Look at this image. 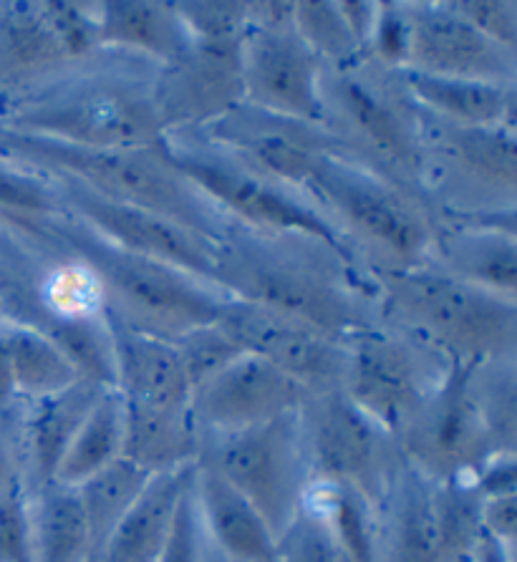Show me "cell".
Returning a JSON list of instances; mask_svg holds the SVG:
<instances>
[{
	"label": "cell",
	"instance_id": "6da1fadb",
	"mask_svg": "<svg viewBox=\"0 0 517 562\" xmlns=\"http://www.w3.org/2000/svg\"><path fill=\"white\" fill-rule=\"evenodd\" d=\"M215 283L235 301L288 315L346 346L384 323L376 280L313 237L231 223L215 245Z\"/></svg>",
	"mask_w": 517,
	"mask_h": 562
},
{
	"label": "cell",
	"instance_id": "f546056e",
	"mask_svg": "<svg viewBox=\"0 0 517 562\" xmlns=\"http://www.w3.org/2000/svg\"><path fill=\"white\" fill-rule=\"evenodd\" d=\"M400 79L409 99L422 112L472 126H515L517 87L439 79L400 68Z\"/></svg>",
	"mask_w": 517,
	"mask_h": 562
},
{
	"label": "cell",
	"instance_id": "ee69618b",
	"mask_svg": "<svg viewBox=\"0 0 517 562\" xmlns=\"http://www.w3.org/2000/svg\"><path fill=\"white\" fill-rule=\"evenodd\" d=\"M452 11L497 46L517 54V3L515 0H449Z\"/></svg>",
	"mask_w": 517,
	"mask_h": 562
},
{
	"label": "cell",
	"instance_id": "74e56055",
	"mask_svg": "<svg viewBox=\"0 0 517 562\" xmlns=\"http://www.w3.org/2000/svg\"><path fill=\"white\" fill-rule=\"evenodd\" d=\"M435 505L442 562H468L482 532V497L470 480L435 482Z\"/></svg>",
	"mask_w": 517,
	"mask_h": 562
},
{
	"label": "cell",
	"instance_id": "8992f818",
	"mask_svg": "<svg viewBox=\"0 0 517 562\" xmlns=\"http://www.w3.org/2000/svg\"><path fill=\"white\" fill-rule=\"evenodd\" d=\"M41 223L94 272L109 318L139 334L177 344L192 330L215 323L223 305L233 301L212 280L114 248L71 215Z\"/></svg>",
	"mask_w": 517,
	"mask_h": 562
},
{
	"label": "cell",
	"instance_id": "484cf974",
	"mask_svg": "<svg viewBox=\"0 0 517 562\" xmlns=\"http://www.w3.org/2000/svg\"><path fill=\"white\" fill-rule=\"evenodd\" d=\"M192 497L202 530L227 562H276L278 538L266 519L205 462L194 467Z\"/></svg>",
	"mask_w": 517,
	"mask_h": 562
},
{
	"label": "cell",
	"instance_id": "f1b7e54d",
	"mask_svg": "<svg viewBox=\"0 0 517 562\" xmlns=\"http://www.w3.org/2000/svg\"><path fill=\"white\" fill-rule=\"evenodd\" d=\"M386 532H381V562H442L435 505V482L402 459L384 502Z\"/></svg>",
	"mask_w": 517,
	"mask_h": 562
},
{
	"label": "cell",
	"instance_id": "60d3db41",
	"mask_svg": "<svg viewBox=\"0 0 517 562\" xmlns=\"http://www.w3.org/2000/svg\"><path fill=\"white\" fill-rule=\"evenodd\" d=\"M276 562H351V558L324 519L313 509L301 507L278 538Z\"/></svg>",
	"mask_w": 517,
	"mask_h": 562
},
{
	"label": "cell",
	"instance_id": "83f0119b",
	"mask_svg": "<svg viewBox=\"0 0 517 562\" xmlns=\"http://www.w3.org/2000/svg\"><path fill=\"white\" fill-rule=\"evenodd\" d=\"M194 467L151 476L134 507L89 562H157L172 530L175 513L190 490Z\"/></svg>",
	"mask_w": 517,
	"mask_h": 562
},
{
	"label": "cell",
	"instance_id": "7dc6e473",
	"mask_svg": "<svg viewBox=\"0 0 517 562\" xmlns=\"http://www.w3.org/2000/svg\"><path fill=\"white\" fill-rule=\"evenodd\" d=\"M19 482H23L19 441L11 439V434L5 431V424H0V492L11 490Z\"/></svg>",
	"mask_w": 517,
	"mask_h": 562
},
{
	"label": "cell",
	"instance_id": "3957f363",
	"mask_svg": "<svg viewBox=\"0 0 517 562\" xmlns=\"http://www.w3.org/2000/svg\"><path fill=\"white\" fill-rule=\"evenodd\" d=\"M157 64L104 48L44 87L0 99V126L71 147H157L167 136L157 114Z\"/></svg>",
	"mask_w": 517,
	"mask_h": 562
},
{
	"label": "cell",
	"instance_id": "7c38bea8",
	"mask_svg": "<svg viewBox=\"0 0 517 562\" xmlns=\"http://www.w3.org/2000/svg\"><path fill=\"white\" fill-rule=\"evenodd\" d=\"M301 434L311 482L341 484L384 507L402 464L396 439L341 389L311 394L301 406Z\"/></svg>",
	"mask_w": 517,
	"mask_h": 562
},
{
	"label": "cell",
	"instance_id": "b9f144b4",
	"mask_svg": "<svg viewBox=\"0 0 517 562\" xmlns=\"http://www.w3.org/2000/svg\"><path fill=\"white\" fill-rule=\"evenodd\" d=\"M175 348L177 353H180L184 373H188L192 389L207 376H212L215 371L223 369V366L235 361L237 356H243L240 348L235 346V340L220 328L217 321L180 338Z\"/></svg>",
	"mask_w": 517,
	"mask_h": 562
},
{
	"label": "cell",
	"instance_id": "e575fe53",
	"mask_svg": "<svg viewBox=\"0 0 517 562\" xmlns=\"http://www.w3.org/2000/svg\"><path fill=\"white\" fill-rule=\"evenodd\" d=\"M149 480L151 474L122 457L83 482L81 487H76L89 527V560L97 555L101 544L114 532V527L134 507Z\"/></svg>",
	"mask_w": 517,
	"mask_h": 562
},
{
	"label": "cell",
	"instance_id": "f35d334b",
	"mask_svg": "<svg viewBox=\"0 0 517 562\" xmlns=\"http://www.w3.org/2000/svg\"><path fill=\"white\" fill-rule=\"evenodd\" d=\"M66 215L48 175L0 159V217L50 220Z\"/></svg>",
	"mask_w": 517,
	"mask_h": 562
},
{
	"label": "cell",
	"instance_id": "52a82bcc",
	"mask_svg": "<svg viewBox=\"0 0 517 562\" xmlns=\"http://www.w3.org/2000/svg\"><path fill=\"white\" fill-rule=\"evenodd\" d=\"M381 318L449 363L517 359V301L457 280L437 266L376 278Z\"/></svg>",
	"mask_w": 517,
	"mask_h": 562
},
{
	"label": "cell",
	"instance_id": "9c48e42d",
	"mask_svg": "<svg viewBox=\"0 0 517 562\" xmlns=\"http://www.w3.org/2000/svg\"><path fill=\"white\" fill-rule=\"evenodd\" d=\"M422 192L439 223L517 220V126L457 124L422 112Z\"/></svg>",
	"mask_w": 517,
	"mask_h": 562
},
{
	"label": "cell",
	"instance_id": "2e32d148",
	"mask_svg": "<svg viewBox=\"0 0 517 562\" xmlns=\"http://www.w3.org/2000/svg\"><path fill=\"white\" fill-rule=\"evenodd\" d=\"M188 134L299 192L321 159L341 151L324 126L262 112L250 104H237L205 130Z\"/></svg>",
	"mask_w": 517,
	"mask_h": 562
},
{
	"label": "cell",
	"instance_id": "4fadbf2b",
	"mask_svg": "<svg viewBox=\"0 0 517 562\" xmlns=\"http://www.w3.org/2000/svg\"><path fill=\"white\" fill-rule=\"evenodd\" d=\"M449 363L435 348L381 323L351 338L341 391L394 439L442 386Z\"/></svg>",
	"mask_w": 517,
	"mask_h": 562
},
{
	"label": "cell",
	"instance_id": "ba28073f",
	"mask_svg": "<svg viewBox=\"0 0 517 562\" xmlns=\"http://www.w3.org/2000/svg\"><path fill=\"white\" fill-rule=\"evenodd\" d=\"M321 126L334 136L341 155L424 198L422 112L406 93L400 68L374 58L324 66Z\"/></svg>",
	"mask_w": 517,
	"mask_h": 562
},
{
	"label": "cell",
	"instance_id": "5bb4252c",
	"mask_svg": "<svg viewBox=\"0 0 517 562\" xmlns=\"http://www.w3.org/2000/svg\"><path fill=\"white\" fill-rule=\"evenodd\" d=\"M243 104L321 126L324 64L293 29V0H256L240 48Z\"/></svg>",
	"mask_w": 517,
	"mask_h": 562
},
{
	"label": "cell",
	"instance_id": "d590c367",
	"mask_svg": "<svg viewBox=\"0 0 517 562\" xmlns=\"http://www.w3.org/2000/svg\"><path fill=\"white\" fill-rule=\"evenodd\" d=\"M472 398L499 451H515L517 439V359H495L470 371Z\"/></svg>",
	"mask_w": 517,
	"mask_h": 562
},
{
	"label": "cell",
	"instance_id": "30bf717a",
	"mask_svg": "<svg viewBox=\"0 0 517 562\" xmlns=\"http://www.w3.org/2000/svg\"><path fill=\"white\" fill-rule=\"evenodd\" d=\"M165 147L175 167L231 223L270 235L313 237V240L330 245L361 268V262L353 258L336 227L321 215V210L303 192L240 165L231 155L210 147L207 142L192 134L167 136Z\"/></svg>",
	"mask_w": 517,
	"mask_h": 562
},
{
	"label": "cell",
	"instance_id": "f6af8a7d",
	"mask_svg": "<svg viewBox=\"0 0 517 562\" xmlns=\"http://www.w3.org/2000/svg\"><path fill=\"white\" fill-rule=\"evenodd\" d=\"M207 542L210 540L205 530H202L198 507H194V497H192V484H190V490L184 492L180 505H177L172 530H169V538L165 542L162 552H159L157 562H205Z\"/></svg>",
	"mask_w": 517,
	"mask_h": 562
},
{
	"label": "cell",
	"instance_id": "7402d4cb",
	"mask_svg": "<svg viewBox=\"0 0 517 562\" xmlns=\"http://www.w3.org/2000/svg\"><path fill=\"white\" fill-rule=\"evenodd\" d=\"M429 266L517 301V220H445Z\"/></svg>",
	"mask_w": 517,
	"mask_h": 562
},
{
	"label": "cell",
	"instance_id": "603a6c76",
	"mask_svg": "<svg viewBox=\"0 0 517 562\" xmlns=\"http://www.w3.org/2000/svg\"><path fill=\"white\" fill-rule=\"evenodd\" d=\"M104 391L106 389L94 381L79 379L74 386L54 396L19 406L21 431L15 441H19L25 490L36 492L56 482V472L76 431L87 422Z\"/></svg>",
	"mask_w": 517,
	"mask_h": 562
},
{
	"label": "cell",
	"instance_id": "836d02e7",
	"mask_svg": "<svg viewBox=\"0 0 517 562\" xmlns=\"http://www.w3.org/2000/svg\"><path fill=\"white\" fill-rule=\"evenodd\" d=\"M124 449V404L116 389H106L91 408L87 422L76 431L69 451L56 472V484L81 487L91 476L106 470Z\"/></svg>",
	"mask_w": 517,
	"mask_h": 562
},
{
	"label": "cell",
	"instance_id": "d4e9b609",
	"mask_svg": "<svg viewBox=\"0 0 517 562\" xmlns=\"http://www.w3.org/2000/svg\"><path fill=\"white\" fill-rule=\"evenodd\" d=\"M71 66L46 19L44 3L0 0V99L44 87Z\"/></svg>",
	"mask_w": 517,
	"mask_h": 562
},
{
	"label": "cell",
	"instance_id": "8d00e7d4",
	"mask_svg": "<svg viewBox=\"0 0 517 562\" xmlns=\"http://www.w3.org/2000/svg\"><path fill=\"white\" fill-rule=\"evenodd\" d=\"M293 29L324 66L367 61L338 0H293Z\"/></svg>",
	"mask_w": 517,
	"mask_h": 562
},
{
	"label": "cell",
	"instance_id": "c3c4849f",
	"mask_svg": "<svg viewBox=\"0 0 517 562\" xmlns=\"http://www.w3.org/2000/svg\"><path fill=\"white\" fill-rule=\"evenodd\" d=\"M15 414H19V398H15L11 366H8L5 346H3V338H0V424L11 422V416Z\"/></svg>",
	"mask_w": 517,
	"mask_h": 562
},
{
	"label": "cell",
	"instance_id": "cb8c5ba5",
	"mask_svg": "<svg viewBox=\"0 0 517 562\" xmlns=\"http://www.w3.org/2000/svg\"><path fill=\"white\" fill-rule=\"evenodd\" d=\"M109 330L114 351V389L126 406H190L192 386L175 344L126 328L114 318H109Z\"/></svg>",
	"mask_w": 517,
	"mask_h": 562
},
{
	"label": "cell",
	"instance_id": "4dcf8cb0",
	"mask_svg": "<svg viewBox=\"0 0 517 562\" xmlns=\"http://www.w3.org/2000/svg\"><path fill=\"white\" fill-rule=\"evenodd\" d=\"M29 497L33 562H89V527L79 492L54 482Z\"/></svg>",
	"mask_w": 517,
	"mask_h": 562
},
{
	"label": "cell",
	"instance_id": "4316f807",
	"mask_svg": "<svg viewBox=\"0 0 517 562\" xmlns=\"http://www.w3.org/2000/svg\"><path fill=\"white\" fill-rule=\"evenodd\" d=\"M101 48L122 50L165 66L190 48L192 38L175 3L162 0H106L94 3Z\"/></svg>",
	"mask_w": 517,
	"mask_h": 562
},
{
	"label": "cell",
	"instance_id": "7bdbcfd3",
	"mask_svg": "<svg viewBox=\"0 0 517 562\" xmlns=\"http://www.w3.org/2000/svg\"><path fill=\"white\" fill-rule=\"evenodd\" d=\"M0 562H33L31 497L23 482L0 492Z\"/></svg>",
	"mask_w": 517,
	"mask_h": 562
},
{
	"label": "cell",
	"instance_id": "ab89813d",
	"mask_svg": "<svg viewBox=\"0 0 517 562\" xmlns=\"http://www.w3.org/2000/svg\"><path fill=\"white\" fill-rule=\"evenodd\" d=\"M175 11L194 44L240 46L250 25V3H175Z\"/></svg>",
	"mask_w": 517,
	"mask_h": 562
},
{
	"label": "cell",
	"instance_id": "ffe728a7",
	"mask_svg": "<svg viewBox=\"0 0 517 562\" xmlns=\"http://www.w3.org/2000/svg\"><path fill=\"white\" fill-rule=\"evenodd\" d=\"M311 394L276 366L243 353L192 389V419L202 439L268 424L306 404Z\"/></svg>",
	"mask_w": 517,
	"mask_h": 562
},
{
	"label": "cell",
	"instance_id": "7a4b0ae2",
	"mask_svg": "<svg viewBox=\"0 0 517 562\" xmlns=\"http://www.w3.org/2000/svg\"><path fill=\"white\" fill-rule=\"evenodd\" d=\"M0 321L48 338L81 379L114 389L104 293L41 220L0 217Z\"/></svg>",
	"mask_w": 517,
	"mask_h": 562
},
{
	"label": "cell",
	"instance_id": "8fae6325",
	"mask_svg": "<svg viewBox=\"0 0 517 562\" xmlns=\"http://www.w3.org/2000/svg\"><path fill=\"white\" fill-rule=\"evenodd\" d=\"M299 412L245 431L202 439L200 462L231 482L258 509L276 538L301 513L311 487Z\"/></svg>",
	"mask_w": 517,
	"mask_h": 562
},
{
	"label": "cell",
	"instance_id": "e0dca14e",
	"mask_svg": "<svg viewBox=\"0 0 517 562\" xmlns=\"http://www.w3.org/2000/svg\"><path fill=\"white\" fill-rule=\"evenodd\" d=\"M217 323L243 353L276 366L308 394L341 389L349 363V346L341 340L288 315L235 297L223 305Z\"/></svg>",
	"mask_w": 517,
	"mask_h": 562
},
{
	"label": "cell",
	"instance_id": "277c9868",
	"mask_svg": "<svg viewBox=\"0 0 517 562\" xmlns=\"http://www.w3.org/2000/svg\"><path fill=\"white\" fill-rule=\"evenodd\" d=\"M0 159L71 177L99 198L155 212L212 245L231 227V220L175 167L165 142L157 147L87 149L0 126Z\"/></svg>",
	"mask_w": 517,
	"mask_h": 562
},
{
	"label": "cell",
	"instance_id": "ac0fdd59",
	"mask_svg": "<svg viewBox=\"0 0 517 562\" xmlns=\"http://www.w3.org/2000/svg\"><path fill=\"white\" fill-rule=\"evenodd\" d=\"M48 177L54 180L66 215L79 220L83 227L104 237L114 248L165 262V266L180 268L215 283V245L212 243L149 210L99 198L87 187L74 182L71 177Z\"/></svg>",
	"mask_w": 517,
	"mask_h": 562
},
{
	"label": "cell",
	"instance_id": "1f68e13d",
	"mask_svg": "<svg viewBox=\"0 0 517 562\" xmlns=\"http://www.w3.org/2000/svg\"><path fill=\"white\" fill-rule=\"evenodd\" d=\"M0 338H3L8 366H11L19 406L54 396L81 379L74 363L36 330L0 321Z\"/></svg>",
	"mask_w": 517,
	"mask_h": 562
},
{
	"label": "cell",
	"instance_id": "d6a6232c",
	"mask_svg": "<svg viewBox=\"0 0 517 562\" xmlns=\"http://www.w3.org/2000/svg\"><path fill=\"white\" fill-rule=\"evenodd\" d=\"M303 507L316 513L351 562H381V509L351 487L311 482Z\"/></svg>",
	"mask_w": 517,
	"mask_h": 562
},
{
	"label": "cell",
	"instance_id": "bcb514c9",
	"mask_svg": "<svg viewBox=\"0 0 517 562\" xmlns=\"http://www.w3.org/2000/svg\"><path fill=\"white\" fill-rule=\"evenodd\" d=\"M482 532L515 550L517 538V495L482 499L480 507Z\"/></svg>",
	"mask_w": 517,
	"mask_h": 562
},
{
	"label": "cell",
	"instance_id": "5b68a950",
	"mask_svg": "<svg viewBox=\"0 0 517 562\" xmlns=\"http://www.w3.org/2000/svg\"><path fill=\"white\" fill-rule=\"evenodd\" d=\"M303 194L374 280L431 262L439 229L431 204L341 151L318 161Z\"/></svg>",
	"mask_w": 517,
	"mask_h": 562
},
{
	"label": "cell",
	"instance_id": "44dd1931",
	"mask_svg": "<svg viewBox=\"0 0 517 562\" xmlns=\"http://www.w3.org/2000/svg\"><path fill=\"white\" fill-rule=\"evenodd\" d=\"M240 46L190 44L157 68L155 101L165 136L205 130L223 114L243 104Z\"/></svg>",
	"mask_w": 517,
	"mask_h": 562
},
{
	"label": "cell",
	"instance_id": "d6986e66",
	"mask_svg": "<svg viewBox=\"0 0 517 562\" xmlns=\"http://www.w3.org/2000/svg\"><path fill=\"white\" fill-rule=\"evenodd\" d=\"M404 64L439 79H464L517 87V54L497 46L477 29L460 19L449 0L437 3H402Z\"/></svg>",
	"mask_w": 517,
	"mask_h": 562
},
{
	"label": "cell",
	"instance_id": "9a60e30c",
	"mask_svg": "<svg viewBox=\"0 0 517 562\" xmlns=\"http://www.w3.org/2000/svg\"><path fill=\"white\" fill-rule=\"evenodd\" d=\"M472 366L452 363L429 402L396 439L402 459L431 482L472 480L497 454L470 389Z\"/></svg>",
	"mask_w": 517,
	"mask_h": 562
}]
</instances>
